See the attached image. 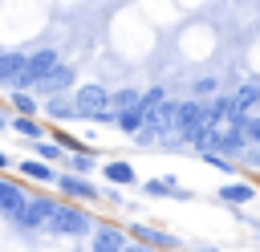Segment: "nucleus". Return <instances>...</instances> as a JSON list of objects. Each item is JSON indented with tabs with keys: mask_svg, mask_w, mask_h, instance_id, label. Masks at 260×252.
I'll use <instances>...</instances> for the list:
<instances>
[{
	"mask_svg": "<svg viewBox=\"0 0 260 252\" xmlns=\"http://www.w3.org/2000/svg\"><path fill=\"white\" fill-rule=\"evenodd\" d=\"M102 219L85 207V203H57V211H53V219H49V236H61V240H81V236H93V228H98Z\"/></svg>",
	"mask_w": 260,
	"mask_h": 252,
	"instance_id": "obj_1",
	"label": "nucleus"
},
{
	"mask_svg": "<svg viewBox=\"0 0 260 252\" xmlns=\"http://www.w3.org/2000/svg\"><path fill=\"white\" fill-rule=\"evenodd\" d=\"M73 106H77V122H98V126H114V110H110V89L102 81H81L73 89Z\"/></svg>",
	"mask_w": 260,
	"mask_h": 252,
	"instance_id": "obj_2",
	"label": "nucleus"
},
{
	"mask_svg": "<svg viewBox=\"0 0 260 252\" xmlns=\"http://www.w3.org/2000/svg\"><path fill=\"white\" fill-rule=\"evenodd\" d=\"M57 203H61V199H49V191H32V195H28V203H24V211L12 219V228H16V232H24V236L45 232V228H49V219H53V211H57Z\"/></svg>",
	"mask_w": 260,
	"mask_h": 252,
	"instance_id": "obj_3",
	"label": "nucleus"
},
{
	"mask_svg": "<svg viewBox=\"0 0 260 252\" xmlns=\"http://www.w3.org/2000/svg\"><path fill=\"white\" fill-rule=\"evenodd\" d=\"M61 65V57H57V49L53 45H41V49H32L28 53V61H24V73H20V81H16V89H24V93H32L53 69Z\"/></svg>",
	"mask_w": 260,
	"mask_h": 252,
	"instance_id": "obj_4",
	"label": "nucleus"
},
{
	"mask_svg": "<svg viewBox=\"0 0 260 252\" xmlns=\"http://www.w3.org/2000/svg\"><path fill=\"white\" fill-rule=\"evenodd\" d=\"M73 89H77V69L61 61V65H57V69H53V73H49V77H45V81H41V85L32 89V93L49 102V98H69Z\"/></svg>",
	"mask_w": 260,
	"mask_h": 252,
	"instance_id": "obj_5",
	"label": "nucleus"
},
{
	"mask_svg": "<svg viewBox=\"0 0 260 252\" xmlns=\"http://www.w3.org/2000/svg\"><path fill=\"white\" fill-rule=\"evenodd\" d=\"M199 126H207V102H199V98H183V102H175V134L187 138V134L199 130Z\"/></svg>",
	"mask_w": 260,
	"mask_h": 252,
	"instance_id": "obj_6",
	"label": "nucleus"
},
{
	"mask_svg": "<svg viewBox=\"0 0 260 252\" xmlns=\"http://www.w3.org/2000/svg\"><path fill=\"white\" fill-rule=\"evenodd\" d=\"M126 236H130L134 244L150 248V252H175V248H179V236H171V232H162V228H154V224H130Z\"/></svg>",
	"mask_w": 260,
	"mask_h": 252,
	"instance_id": "obj_7",
	"label": "nucleus"
},
{
	"mask_svg": "<svg viewBox=\"0 0 260 252\" xmlns=\"http://www.w3.org/2000/svg\"><path fill=\"white\" fill-rule=\"evenodd\" d=\"M28 187L20 183V179H12V175H0V215L12 224L20 211H24V203H28Z\"/></svg>",
	"mask_w": 260,
	"mask_h": 252,
	"instance_id": "obj_8",
	"label": "nucleus"
},
{
	"mask_svg": "<svg viewBox=\"0 0 260 252\" xmlns=\"http://www.w3.org/2000/svg\"><path fill=\"white\" fill-rule=\"evenodd\" d=\"M57 191H61L65 199H81L85 207L102 199V187H98L93 179H85V175H73V171H61V179H57Z\"/></svg>",
	"mask_w": 260,
	"mask_h": 252,
	"instance_id": "obj_9",
	"label": "nucleus"
},
{
	"mask_svg": "<svg viewBox=\"0 0 260 252\" xmlns=\"http://www.w3.org/2000/svg\"><path fill=\"white\" fill-rule=\"evenodd\" d=\"M126 244H130V236L114 219H102L93 228V236H89V252H126Z\"/></svg>",
	"mask_w": 260,
	"mask_h": 252,
	"instance_id": "obj_10",
	"label": "nucleus"
},
{
	"mask_svg": "<svg viewBox=\"0 0 260 252\" xmlns=\"http://www.w3.org/2000/svg\"><path fill=\"white\" fill-rule=\"evenodd\" d=\"M16 179L41 183V187H57L61 171H57V167H49V163H41V159H32V154H24V159H16Z\"/></svg>",
	"mask_w": 260,
	"mask_h": 252,
	"instance_id": "obj_11",
	"label": "nucleus"
},
{
	"mask_svg": "<svg viewBox=\"0 0 260 252\" xmlns=\"http://www.w3.org/2000/svg\"><path fill=\"white\" fill-rule=\"evenodd\" d=\"M102 179H106V187H134L138 183V171L130 167V159H106L102 163Z\"/></svg>",
	"mask_w": 260,
	"mask_h": 252,
	"instance_id": "obj_12",
	"label": "nucleus"
},
{
	"mask_svg": "<svg viewBox=\"0 0 260 252\" xmlns=\"http://www.w3.org/2000/svg\"><path fill=\"white\" fill-rule=\"evenodd\" d=\"M256 183L252 179H228V183H219V191H215V199H223V203H232V207H244V203H252L256 199Z\"/></svg>",
	"mask_w": 260,
	"mask_h": 252,
	"instance_id": "obj_13",
	"label": "nucleus"
},
{
	"mask_svg": "<svg viewBox=\"0 0 260 252\" xmlns=\"http://www.w3.org/2000/svg\"><path fill=\"white\" fill-rule=\"evenodd\" d=\"M24 61H28L24 49H4L0 53V89H16V81L24 73Z\"/></svg>",
	"mask_w": 260,
	"mask_h": 252,
	"instance_id": "obj_14",
	"label": "nucleus"
},
{
	"mask_svg": "<svg viewBox=\"0 0 260 252\" xmlns=\"http://www.w3.org/2000/svg\"><path fill=\"white\" fill-rule=\"evenodd\" d=\"M232 98H236V110H240L244 118H252V114H256V106H260V77L240 81V85L232 89Z\"/></svg>",
	"mask_w": 260,
	"mask_h": 252,
	"instance_id": "obj_15",
	"label": "nucleus"
},
{
	"mask_svg": "<svg viewBox=\"0 0 260 252\" xmlns=\"http://www.w3.org/2000/svg\"><path fill=\"white\" fill-rule=\"evenodd\" d=\"M41 118H53V126L77 122V106H73V93H69V98H49V102L41 106Z\"/></svg>",
	"mask_w": 260,
	"mask_h": 252,
	"instance_id": "obj_16",
	"label": "nucleus"
},
{
	"mask_svg": "<svg viewBox=\"0 0 260 252\" xmlns=\"http://www.w3.org/2000/svg\"><path fill=\"white\" fill-rule=\"evenodd\" d=\"M8 130H12V134H20V138H28V142L49 138V126H45L41 118H20V114H8Z\"/></svg>",
	"mask_w": 260,
	"mask_h": 252,
	"instance_id": "obj_17",
	"label": "nucleus"
},
{
	"mask_svg": "<svg viewBox=\"0 0 260 252\" xmlns=\"http://www.w3.org/2000/svg\"><path fill=\"white\" fill-rule=\"evenodd\" d=\"M8 106H12V114H20V118H41V98L37 93H24V89H8Z\"/></svg>",
	"mask_w": 260,
	"mask_h": 252,
	"instance_id": "obj_18",
	"label": "nucleus"
},
{
	"mask_svg": "<svg viewBox=\"0 0 260 252\" xmlns=\"http://www.w3.org/2000/svg\"><path fill=\"white\" fill-rule=\"evenodd\" d=\"M114 126H118L122 134L138 138V134H142V126H146V110H142V102H138L134 110H122V114H114Z\"/></svg>",
	"mask_w": 260,
	"mask_h": 252,
	"instance_id": "obj_19",
	"label": "nucleus"
},
{
	"mask_svg": "<svg viewBox=\"0 0 260 252\" xmlns=\"http://www.w3.org/2000/svg\"><path fill=\"white\" fill-rule=\"evenodd\" d=\"M32 159H41V163H49V167H57V171L69 163V154H65V150H61L53 138H41V142H32Z\"/></svg>",
	"mask_w": 260,
	"mask_h": 252,
	"instance_id": "obj_20",
	"label": "nucleus"
},
{
	"mask_svg": "<svg viewBox=\"0 0 260 252\" xmlns=\"http://www.w3.org/2000/svg\"><path fill=\"white\" fill-rule=\"evenodd\" d=\"M65 171H73V175H93V171H102V154L98 150H89V154H69V163H65Z\"/></svg>",
	"mask_w": 260,
	"mask_h": 252,
	"instance_id": "obj_21",
	"label": "nucleus"
},
{
	"mask_svg": "<svg viewBox=\"0 0 260 252\" xmlns=\"http://www.w3.org/2000/svg\"><path fill=\"white\" fill-rule=\"evenodd\" d=\"M138 102H142V89H134V85H122V89H114V93H110V110H114V114L134 110Z\"/></svg>",
	"mask_w": 260,
	"mask_h": 252,
	"instance_id": "obj_22",
	"label": "nucleus"
},
{
	"mask_svg": "<svg viewBox=\"0 0 260 252\" xmlns=\"http://www.w3.org/2000/svg\"><path fill=\"white\" fill-rule=\"evenodd\" d=\"M191 98H199V102L219 98V81H215V77H207V73H203V77H195V81H191Z\"/></svg>",
	"mask_w": 260,
	"mask_h": 252,
	"instance_id": "obj_23",
	"label": "nucleus"
},
{
	"mask_svg": "<svg viewBox=\"0 0 260 252\" xmlns=\"http://www.w3.org/2000/svg\"><path fill=\"white\" fill-rule=\"evenodd\" d=\"M199 159H203V163H207V167H215V171H223V175H236V171H240V167H236V163H228V159H223V154H211V150H203V154H199Z\"/></svg>",
	"mask_w": 260,
	"mask_h": 252,
	"instance_id": "obj_24",
	"label": "nucleus"
},
{
	"mask_svg": "<svg viewBox=\"0 0 260 252\" xmlns=\"http://www.w3.org/2000/svg\"><path fill=\"white\" fill-rule=\"evenodd\" d=\"M244 134H248V146L256 150V146H260V114H252V118H248V130H244Z\"/></svg>",
	"mask_w": 260,
	"mask_h": 252,
	"instance_id": "obj_25",
	"label": "nucleus"
},
{
	"mask_svg": "<svg viewBox=\"0 0 260 252\" xmlns=\"http://www.w3.org/2000/svg\"><path fill=\"white\" fill-rule=\"evenodd\" d=\"M248 167H256V171H260V146H256V150H248Z\"/></svg>",
	"mask_w": 260,
	"mask_h": 252,
	"instance_id": "obj_26",
	"label": "nucleus"
},
{
	"mask_svg": "<svg viewBox=\"0 0 260 252\" xmlns=\"http://www.w3.org/2000/svg\"><path fill=\"white\" fill-rule=\"evenodd\" d=\"M4 167H12V159H8V150H0V175H4Z\"/></svg>",
	"mask_w": 260,
	"mask_h": 252,
	"instance_id": "obj_27",
	"label": "nucleus"
},
{
	"mask_svg": "<svg viewBox=\"0 0 260 252\" xmlns=\"http://www.w3.org/2000/svg\"><path fill=\"white\" fill-rule=\"evenodd\" d=\"M126 252H150V248H142V244H134V240H130V244H126Z\"/></svg>",
	"mask_w": 260,
	"mask_h": 252,
	"instance_id": "obj_28",
	"label": "nucleus"
},
{
	"mask_svg": "<svg viewBox=\"0 0 260 252\" xmlns=\"http://www.w3.org/2000/svg\"><path fill=\"white\" fill-rule=\"evenodd\" d=\"M0 130H8V118H4V110H0Z\"/></svg>",
	"mask_w": 260,
	"mask_h": 252,
	"instance_id": "obj_29",
	"label": "nucleus"
},
{
	"mask_svg": "<svg viewBox=\"0 0 260 252\" xmlns=\"http://www.w3.org/2000/svg\"><path fill=\"white\" fill-rule=\"evenodd\" d=\"M203 252H219V248H203Z\"/></svg>",
	"mask_w": 260,
	"mask_h": 252,
	"instance_id": "obj_30",
	"label": "nucleus"
},
{
	"mask_svg": "<svg viewBox=\"0 0 260 252\" xmlns=\"http://www.w3.org/2000/svg\"><path fill=\"white\" fill-rule=\"evenodd\" d=\"M0 53H4V49H0Z\"/></svg>",
	"mask_w": 260,
	"mask_h": 252,
	"instance_id": "obj_31",
	"label": "nucleus"
}]
</instances>
